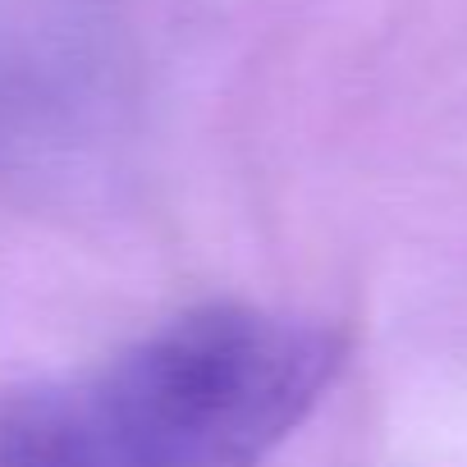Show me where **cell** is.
Returning <instances> with one entry per match:
<instances>
[{
	"label": "cell",
	"instance_id": "6da1fadb",
	"mask_svg": "<svg viewBox=\"0 0 467 467\" xmlns=\"http://www.w3.org/2000/svg\"><path fill=\"white\" fill-rule=\"evenodd\" d=\"M344 362L348 339L321 317L202 303L0 399V467H266Z\"/></svg>",
	"mask_w": 467,
	"mask_h": 467
}]
</instances>
